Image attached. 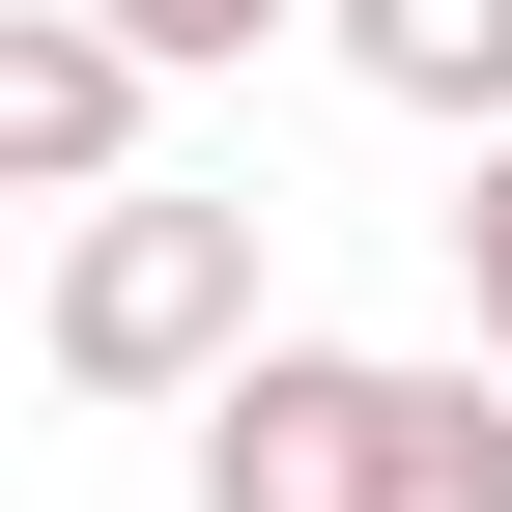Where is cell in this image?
Segmentation results:
<instances>
[{
  "instance_id": "obj_5",
  "label": "cell",
  "mask_w": 512,
  "mask_h": 512,
  "mask_svg": "<svg viewBox=\"0 0 512 512\" xmlns=\"http://www.w3.org/2000/svg\"><path fill=\"white\" fill-rule=\"evenodd\" d=\"M399 512H512V370H399Z\"/></svg>"
},
{
  "instance_id": "obj_2",
  "label": "cell",
  "mask_w": 512,
  "mask_h": 512,
  "mask_svg": "<svg viewBox=\"0 0 512 512\" xmlns=\"http://www.w3.org/2000/svg\"><path fill=\"white\" fill-rule=\"evenodd\" d=\"M200 512H399V370H370V342H228Z\"/></svg>"
},
{
  "instance_id": "obj_7",
  "label": "cell",
  "mask_w": 512,
  "mask_h": 512,
  "mask_svg": "<svg viewBox=\"0 0 512 512\" xmlns=\"http://www.w3.org/2000/svg\"><path fill=\"white\" fill-rule=\"evenodd\" d=\"M456 313H484V370H512V114H484V200H456Z\"/></svg>"
},
{
  "instance_id": "obj_4",
  "label": "cell",
  "mask_w": 512,
  "mask_h": 512,
  "mask_svg": "<svg viewBox=\"0 0 512 512\" xmlns=\"http://www.w3.org/2000/svg\"><path fill=\"white\" fill-rule=\"evenodd\" d=\"M313 29H342V86H370V114H456V143L512 114V0H313Z\"/></svg>"
},
{
  "instance_id": "obj_6",
  "label": "cell",
  "mask_w": 512,
  "mask_h": 512,
  "mask_svg": "<svg viewBox=\"0 0 512 512\" xmlns=\"http://www.w3.org/2000/svg\"><path fill=\"white\" fill-rule=\"evenodd\" d=\"M86 29H114V57H171V86H200V57H256V29H285V0H86Z\"/></svg>"
},
{
  "instance_id": "obj_1",
  "label": "cell",
  "mask_w": 512,
  "mask_h": 512,
  "mask_svg": "<svg viewBox=\"0 0 512 512\" xmlns=\"http://www.w3.org/2000/svg\"><path fill=\"white\" fill-rule=\"evenodd\" d=\"M29 342L86 370V399H228V342H285V313H256V200H171V171L57 200V285H29Z\"/></svg>"
},
{
  "instance_id": "obj_3",
  "label": "cell",
  "mask_w": 512,
  "mask_h": 512,
  "mask_svg": "<svg viewBox=\"0 0 512 512\" xmlns=\"http://www.w3.org/2000/svg\"><path fill=\"white\" fill-rule=\"evenodd\" d=\"M143 86L171 57H114L86 0H0V200H114L143 171Z\"/></svg>"
}]
</instances>
